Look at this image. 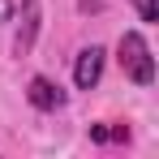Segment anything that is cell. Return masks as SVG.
<instances>
[{"instance_id":"6da1fadb","label":"cell","mask_w":159,"mask_h":159,"mask_svg":"<svg viewBox=\"0 0 159 159\" xmlns=\"http://www.w3.org/2000/svg\"><path fill=\"white\" fill-rule=\"evenodd\" d=\"M116 60H120L125 78H133L138 86H151V82H155V56H151V43H146L142 30H125V34H120Z\"/></svg>"},{"instance_id":"7a4b0ae2","label":"cell","mask_w":159,"mask_h":159,"mask_svg":"<svg viewBox=\"0 0 159 159\" xmlns=\"http://www.w3.org/2000/svg\"><path fill=\"white\" fill-rule=\"evenodd\" d=\"M103 48L99 43H90V48H82L78 60H73V86L78 90H90V86H99V78H103Z\"/></svg>"},{"instance_id":"3957f363","label":"cell","mask_w":159,"mask_h":159,"mask_svg":"<svg viewBox=\"0 0 159 159\" xmlns=\"http://www.w3.org/2000/svg\"><path fill=\"white\" fill-rule=\"evenodd\" d=\"M26 99L39 107V112H60V107H65V90H60L52 78L34 73V78H30V86H26Z\"/></svg>"},{"instance_id":"277c9868","label":"cell","mask_w":159,"mask_h":159,"mask_svg":"<svg viewBox=\"0 0 159 159\" xmlns=\"http://www.w3.org/2000/svg\"><path fill=\"white\" fill-rule=\"evenodd\" d=\"M34 34H39V0H22V26H17V39H13V52L26 56L34 48Z\"/></svg>"},{"instance_id":"5b68a950","label":"cell","mask_w":159,"mask_h":159,"mask_svg":"<svg viewBox=\"0 0 159 159\" xmlns=\"http://www.w3.org/2000/svg\"><path fill=\"white\" fill-rule=\"evenodd\" d=\"M133 9L142 22H159V0H133Z\"/></svg>"},{"instance_id":"8992f818","label":"cell","mask_w":159,"mask_h":159,"mask_svg":"<svg viewBox=\"0 0 159 159\" xmlns=\"http://www.w3.org/2000/svg\"><path fill=\"white\" fill-rule=\"evenodd\" d=\"M9 13H13V4H9V0H0V22H4Z\"/></svg>"}]
</instances>
